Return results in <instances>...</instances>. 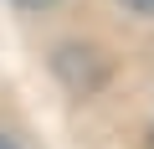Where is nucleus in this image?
Listing matches in <instances>:
<instances>
[{"instance_id": "obj_2", "label": "nucleus", "mask_w": 154, "mask_h": 149, "mask_svg": "<svg viewBox=\"0 0 154 149\" xmlns=\"http://www.w3.org/2000/svg\"><path fill=\"white\" fill-rule=\"evenodd\" d=\"M16 5H26V11H46V5H57V0H16Z\"/></svg>"}, {"instance_id": "obj_1", "label": "nucleus", "mask_w": 154, "mask_h": 149, "mask_svg": "<svg viewBox=\"0 0 154 149\" xmlns=\"http://www.w3.org/2000/svg\"><path fill=\"white\" fill-rule=\"evenodd\" d=\"M128 11H139V16H154V0H123Z\"/></svg>"}, {"instance_id": "obj_3", "label": "nucleus", "mask_w": 154, "mask_h": 149, "mask_svg": "<svg viewBox=\"0 0 154 149\" xmlns=\"http://www.w3.org/2000/svg\"><path fill=\"white\" fill-rule=\"evenodd\" d=\"M0 149H16V144H11V139H5V134H0Z\"/></svg>"}]
</instances>
